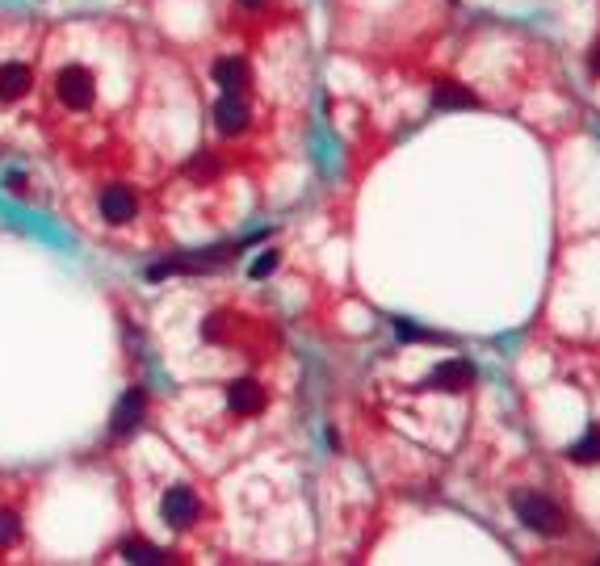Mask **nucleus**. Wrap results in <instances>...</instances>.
<instances>
[{"label": "nucleus", "instance_id": "19", "mask_svg": "<svg viewBox=\"0 0 600 566\" xmlns=\"http://www.w3.org/2000/svg\"><path fill=\"white\" fill-rule=\"evenodd\" d=\"M240 5H248V9H256V5H265V0H240Z\"/></svg>", "mask_w": 600, "mask_h": 566}, {"label": "nucleus", "instance_id": "3", "mask_svg": "<svg viewBox=\"0 0 600 566\" xmlns=\"http://www.w3.org/2000/svg\"><path fill=\"white\" fill-rule=\"evenodd\" d=\"M215 126L223 134H240L244 126H248V105H244L240 93H223V97L215 101Z\"/></svg>", "mask_w": 600, "mask_h": 566}, {"label": "nucleus", "instance_id": "17", "mask_svg": "<svg viewBox=\"0 0 600 566\" xmlns=\"http://www.w3.org/2000/svg\"><path fill=\"white\" fill-rule=\"evenodd\" d=\"M189 173H194V176H210V173H215V160H210V155H197V160L189 164Z\"/></svg>", "mask_w": 600, "mask_h": 566}, {"label": "nucleus", "instance_id": "12", "mask_svg": "<svg viewBox=\"0 0 600 566\" xmlns=\"http://www.w3.org/2000/svg\"><path fill=\"white\" fill-rule=\"evenodd\" d=\"M571 462H584V466L600 462V428H592L584 441H575V445H571Z\"/></svg>", "mask_w": 600, "mask_h": 566}, {"label": "nucleus", "instance_id": "4", "mask_svg": "<svg viewBox=\"0 0 600 566\" xmlns=\"http://www.w3.org/2000/svg\"><path fill=\"white\" fill-rule=\"evenodd\" d=\"M470 382H475V365H470V361H462V357L441 361V365L433 370V386H441V391H449V394L466 391Z\"/></svg>", "mask_w": 600, "mask_h": 566}, {"label": "nucleus", "instance_id": "14", "mask_svg": "<svg viewBox=\"0 0 600 566\" xmlns=\"http://www.w3.org/2000/svg\"><path fill=\"white\" fill-rule=\"evenodd\" d=\"M17 533H22L17 529V512H0V550L17 541Z\"/></svg>", "mask_w": 600, "mask_h": 566}, {"label": "nucleus", "instance_id": "8", "mask_svg": "<svg viewBox=\"0 0 600 566\" xmlns=\"http://www.w3.org/2000/svg\"><path fill=\"white\" fill-rule=\"evenodd\" d=\"M227 403H231V412L235 415H256L265 407V391L256 386V382H231Z\"/></svg>", "mask_w": 600, "mask_h": 566}, {"label": "nucleus", "instance_id": "2", "mask_svg": "<svg viewBox=\"0 0 600 566\" xmlns=\"http://www.w3.org/2000/svg\"><path fill=\"white\" fill-rule=\"evenodd\" d=\"M55 93H59V101H64L67 109H88L93 105V97H97L93 72L80 67V64H67L64 72H59V80H55Z\"/></svg>", "mask_w": 600, "mask_h": 566}, {"label": "nucleus", "instance_id": "6", "mask_svg": "<svg viewBox=\"0 0 600 566\" xmlns=\"http://www.w3.org/2000/svg\"><path fill=\"white\" fill-rule=\"evenodd\" d=\"M160 512H164V521L173 524H189L197 516V500H194V491H185V487H173L168 495H164V503H160Z\"/></svg>", "mask_w": 600, "mask_h": 566}, {"label": "nucleus", "instance_id": "16", "mask_svg": "<svg viewBox=\"0 0 600 566\" xmlns=\"http://www.w3.org/2000/svg\"><path fill=\"white\" fill-rule=\"evenodd\" d=\"M273 269H277V252H261V261H256V264H252V277H256V282H261V277H269V273Z\"/></svg>", "mask_w": 600, "mask_h": 566}, {"label": "nucleus", "instance_id": "13", "mask_svg": "<svg viewBox=\"0 0 600 566\" xmlns=\"http://www.w3.org/2000/svg\"><path fill=\"white\" fill-rule=\"evenodd\" d=\"M122 558H126V562H147V566L164 562V554L155 550V545H139V541H126V545H122Z\"/></svg>", "mask_w": 600, "mask_h": 566}, {"label": "nucleus", "instance_id": "10", "mask_svg": "<svg viewBox=\"0 0 600 566\" xmlns=\"http://www.w3.org/2000/svg\"><path fill=\"white\" fill-rule=\"evenodd\" d=\"M30 84H34V76H30V67H25V64H5V67H0V101L25 97Z\"/></svg>", "mask_w": 600, "mask_h": 566}, {"label": "nucleus", "instance_id": "9", "mask_svg": "<svg viewBox=\"0 0 600 566\" xmlns=\"http://www.w3.org/2000/svg\"><path fill=\"white\" fill-rule=\"evenodd\" d=\"M143 407H147L143 391H126V399L118 403V415H114V432H118V436H131L135 428L143 424Z\"/></svg>", "mask_w": 600, "mask_h": 566}, {"label": "nucleus", "instance_id": "11", "mask_svg": "<svg viewBox=\"0 0 600 566\" xmlns=\"http://www.w3.org/2000/svg\"><path fill=\"white\" fill-rule=\"evenodd\" d=\"M248 76L252 72H248V64H244L240 55H227V59H218L215 64V80L227 88V93H240V88L248 84Z\"/></svg>", "mask_w": 600, "mask_h": 566}, {"label": "nucleus", "instance_id": "7", "mask_svg": "<svg viewBox=\"0 0 600 566\" xmlns=\"http://www.w3.org/2000/svg\"><path fill=\"white\" fill-rule=\"evenodd\" d=\"M433 105L436 109H475L479 105V97H475L466 84H458V80H436Z\"/></svg>", "mask_w": 600, "mask_h": 566}, {"label": "nucleus", "instance_id": "1", "mask_svg": "<svg viewBox=\"0 0 600 566\" xmlns=\"http://www.w3.org/2000/svg\"><path fill=\"white\" fill-rule=\"evenodd\" d=\"M513 508L521 516V524H529L542 537H563L567 533V516L555 500H545L542 491H513Z\"/></svg>", "mask_w": 600, "mask_h": 566}, {"label": "nucleus", "instance_id": "18", "mask_svg": "<svg viewBox=\"0 0 600 566\" xmlns=\"http://www.w3.org/2000/svg\"><path fill=\"white\" fill-rule=\"evenodd\" d=\"M588 64H592V72H596V76H600V43H596V46H592V55H588Z\"/></svg>", "mask_w": 600, "mask_h": 566}, {"label": "nucleus", "instance_id": "15", "mask_svg": "<svg viewBox=\"0 0 600 566\" xmlns=\"http://www.w3.org/2000/svg\"><path fill=\"white\" fill-rule=\"evenodd\" d=\"M395 332H399V340H436L433 332H420V327L407 323V319H395Z\"/></svg>", "mask_w": 600, "mask_h": 566}, {"label": "nucleus", "instance_id": "5", "mask_svg": "<svg viewBox=\"0 0 600 566\" xmlns=\"http://www.w3.org/2000/svg\"><path fill=\"white\" fill-rule=\"evenodd\" d=\"M139 214V202H135L131 189H105L101 194V218L105 223H131Z\"/></svg>", "mask_w": 600, "mask_h": 566}]
</instances>
